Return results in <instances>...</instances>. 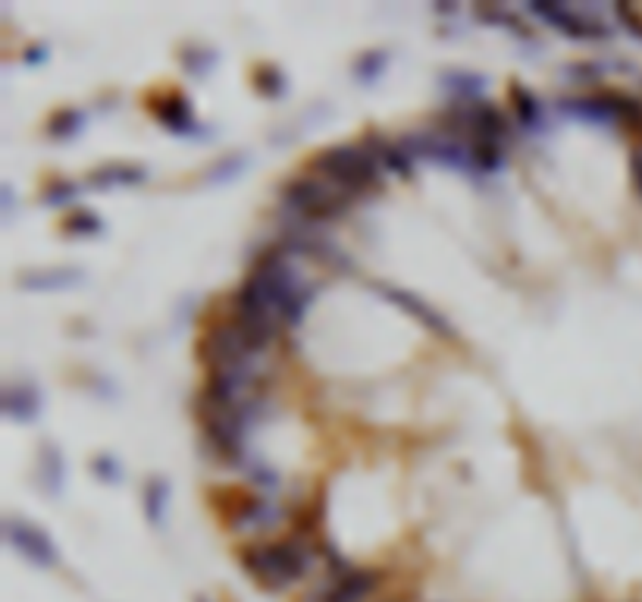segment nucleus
Returning <instances> with one entry per match:
<instances>
[{
    "label": "nucleus",
    "mask_w": 642,
    "mask_h": 602,
    "mask_svg": "<svg viewBox=\"0 0 642 602\" xmlns=\"http://www.w3.org/2000/svg\"><path fill=\"white\" fill-rule=\"evenodd\" d=\"M82 283V270L79 267H51V270H29L22 273L19 286L29 292H60V289H73Z\"/></svg>",
    "instance_id": "obj_11"
},
{
    "label": "nucleus",
    "mask_w": 642,
    "mask_h": 602,
    "mask_svg": "<svg viewBox=\"0 0 642 602\" xmlns=\"http://www.w3.org/2000/svg\"><path fill=\"white\" fill-rule=\"evenodd\" d=\"M198 418L204 424V436L210 449L220 458L239 461L245 449V408L235 402H220L201 392L198 399Z\"/></svg>",
    "instance_id": "obj_4"
},
{
    "label": "nucleus",
    "mask_w": 642,
    "mask_h": 602,
    "mask_svg": "<svg viewBox=\"0 0 642 602\" xmlns=\"http://www.w3.org/2000/svg\"><path fill=\"white\" fill-rule=\"evenodd\" d=\"M614 13L636 38H642V4H617Z\"/></svg>",
    "instance_id": "obj_26"
},
{
    "label": "nucleus",
    "mask_w": 642,
    "mask_h": 602,
    "mask_svg": "<svg viewBox=\"0 0 642 602\" xmlns=\"http://www.w3.org/2000/svg\"><path fill=\"white\" fill-rule=\"evenodd\" d=\"M73 198H76V185H73V182L51 179V185H47V189H44V201H47V204H54V207L69 204Z\"/></svg>",
    "instance_id": "obj_25"
},
{
    "label": "nucleus",
    "mask_w": 642,
    "mask_h": 602,
    "mask_svg": "<svg viewBox=\"0 0 642 602\" xmlns=\"http://www.w3.org/2000/svg\"><path fill=\"white\" fill-rule=\"evenodd\" d=\"M317 562V549L304 534L276 540V543H254L242 549V568L254 577L264 590H289L311 574Z\"/></svg>",
    "instance_id": "obj_1"
},
{
    "label": "nucleus",
    "mask_w": 642,
    "mask_h": 602,
    "mask_svg": "<svg viewBox=\"0 0 642 602\" xmlns=\"http://www.w3.org/2000/svg\"><path fill=\"white\" fill-rule=\"evenodd\" d=\"M530 10L549 22L552 29L564 32L567 38H580V41H596V38H608L611 29L605 26L602 19H589L577 10H570L567 4H545V0H536L530 4Z\"/></svg>",
    "instance_id": "obj_7"
},
{
    "label": "nucleus",
    "mask_w": 642,
    "mask_h": 602,
    "mask_svg": "<svg viewBox=\"0 0 642 602\" xmlns=\"http://www.w3.org/2000/svg\"><path fill=\"white\" fill-rule=\"evenodd\" d=\"M63 229L69 236H98L104 229V220L98 214H91V211H76L73 217H66Z\"/></svg>",
    "instance_id": "obj_19"
},
{
    "label": "nucleus",
    "mask_w": 642,
    "mask_h": 602,
    "mask_svg": "<svg viewBox=\"0 0 642 602\" xmlns=\"http://www.w3.org/2000/svg\"><path fill=\"white\" fill-rule=\"evenodd\" d=\"M351 192H345L342 185L329 182L326 176L307 173L292 179L282 189V201L285 207H292L295 214H301L304 220H332L345 214V207L351 204Z\"/></svg>",
    "instance_id": "obj_3"
},
{
    "label": "nucleus",
    "mask_w": 642,
    "mask_h": 602,
    "mask_svg": "<svg viewBox=\"0 0 642 602\" xmlns=\"http://www.w3.org/2000/svg\"><path fill=\"white\" fill-rule=\"evenodd\" d=\"M511 104H514L517 120H520L523 126H530V129H533V126L539 123L542 107H539V101H536L533 91H527L523 85H511Z\"/></svg>",
    "instance_id": "obj_16"
},
{
    "label": "nucleus",
    "mask_w": 642,
    "mask_h": 602,
    "mask_svg": "<svg viewBox=\"0 0 642 602\" xmlns=\"http://www.w3.org/2000/svg\"><path fill=\"white\" fill-rule=\"evenodd\" d=\"M4 211L7 214L13 211V189H10V185H4Z\"/></svg>",
    "instance_id": "obj_29"
},
{
    "label": "nucleus",
    "mask_w": 642,
    "mask_h": 602,
    "mask_svg": "<svg viewBox=\"0 0 642 602\" xmlns=\"http://www.w3.org/2000/svg\"><path fill=\"white\" fill-rule=\"evenodd\" d=\"M151 110H154V117L170 129V132H179V135H188L198 123H195V113H192V104H188L185 95H179V91H170V95H163V98H154L151 101Z\"/></svg>",
    "instance_id": "obj_10"
},
{
    "label": "nucleus",
    "mask_w": 642,
    "mask_h": 602,
    "mask_svg": "<svg viewBox=\"0 0 642 602\" xmlns=\"http://www.w3.org/2000/svg\"><path fill=\"white\" fill-rule=\"evenodd\" d=\"M445 88L451 91V95H461V98L473 101L483 91V79L473 76V73H448L445 76Z\"/></svg>",
    "instance_id": "obj_20"
},
{
    "label": "nucleus",
    "mask_w": 642,
    "mask_h": 602,
    "mask_svg": "<svg viewBox=\"0 0 642 602\" xmlns=\"http://www.w3.org/2000/svg\"><path fill=\"white\" fill-rule=\"evenodd\" d=\"M4 411L13 421H32L41 411V392L35 389V383H29V380L10 383L4 389Z\"/></svg>",
    "instance_id": "obj_12"
},
{
    "label": "nucleus",
    "mask_w": 642,
    "mask_h": 602,
    "mask_svg": "<svg viewBox=\"0 0 642 602\" xmlns=\"http://www.w3.org/2000/svg\"><path fill=\"white\" fill-rule=\"evenodd\" d=\"M7 540L19 555H26V559L38 568H54L60 562L54 540L47 537L38 524H32L26 518H7Z\"/></svg>",
    "instance_id": "obj_8"
},
{
    "label": "nucleus",
    "mask_w": 642,
    "mask_h": 602,
    "mask_svg": "<svg viewBox=\"0 0 642 602\" xmlns=\"http://www.w3.org/2000/svg\"><path fill=\"white\" fill-rule=\"evenodd\" d=\"M245 167H248V157L245 154H229V157L217 160V164L207 170V182H229V179L239 176Z\"/></svg>",
    "instance_id": "obj_21"
},
{
    "label": "nucleus",
    "mask_w": 642,
    "mask_h": 602,
    "mask_svg": "<svg viewBox=\"0 0 642 602\" xmlns=\"http://www.w3.org/2000/svg\"><path fill=\"white\" fill-rule=\"evenodd\" d=\"M63 477H66V468H63V455L54 443H41V452H38V480L47 493H60L63 490Z\"/></svg>",
    "instance_id": "obj_13"
},
{
    "label": "nucleus",
    "mask_w": 642,
    "mask_h": 602,
    "mask_svg": "<svg viewBox=\"0 0 642 602\" xmlns=\"http://www.w3.org/2000/svg\"><path fill=\"white\" fill-rule=\"evenodd\" d=\"M254 88H257L264 98H279L282 91H285L282 69H276V66H257V69H254Z\"/></svg>",
    "instance_id": "obj_18"
},
{
    "label": "nucleus",
    "mask_w": 642,
    "mask_h": 602,
    "mask_svg": "<svg viewBox=\"0 0 642 602\" xmlns=\"http://www.w3.org/2000/svg\"><path fill=\"white\" fill-rule=\"evenodd\" d=\"M91 474L104 480V483H120L123 480V468H120V461H116L113 455H94L91 458Z\"/></svg>",
    "instance_id": "obj_23"
},
{
    "label": "nucleus",
    "mask_w": 642,
    "mask_h": 602,
    "mask_svg": "<svg viewBox=\"0 0 642 602\" xmlns=\"http://www.w3.org/2000/svg\"><path fill=\"white\" fill-rule=\"evenodd\" d=\"M166 502H170V483L166 477H151L145 483V518L154 527L166 524Z\"/></svg>",
    "instance_id": "obj_15"
},
{
    "label": "nucleus",
    "mask_w": 642,
    "mask_h": 602,
    "mask_svg": "<svg viewBox=\"0 0 642 602\" xmlns=\"http://www.w3.org/2000/svg\"><path fill=\"white\" fill-rule=\"evenodd\" d=\"M379 292H383L392 305H398L404 314H411L420 327H426L430 333H436V336H442V339H458V330L451 327V323L433 308V305H426V301L420 298V295H414V292H408V289H395V286H379Z\"/></svg>",
    "instance_id": "obj_9"
},
{
    "label": "nucleus",
    "mask_w": 642,
    "mask_h": 602,
    "mask_svg": "<svg viewBox=\"0 0 642 602\" xmlns=\"http://www.w3.org/2000/svg\"><path fill=\"white\" fill-rule=\"evenodd\" d=\"M379 584H383V574L373 568H342L329 587L311 596V602H367Z\"/></svg>",
    "instance_id": "obj_6"
},
{
    "label": "nucleus",
    "mask_w": 642,
    "mask_h": 602,
    "mask_svg": "<svg viewBox=\"0 0 642 602\" xmlns=\"http://www.w3.org/2000/svg\"><path fill=\"white\" fill-rule=\"evenodd\" d=\"M630 167H633V182H636V192L642 195V151H636V154H633Z\"/></svg>",
    "instance_id": "obj_27"
},
{
    "label": "nucleus",
    "mask_w": 642,
    "mask_h": 602,
    "mask_svg": "<svg viewBox=\"0 0 642 602\" xmlns=\"http://www.w3.org/2000/svg\"><path fill=\"white\" fill-rule=\"evenodd\" d=\"M257 355V349L248 342V336L242 333V327L235 320L220 323L204 333V339L198 342V358L207 364V370H242L251 364V358Z\"/></svg>",
    "instance_id": "obj_5"
},
{
    "label": "nucleus",
    "mask_w": 642,
    "mask_h": 602,
    "mask_svg": "<svg viewBox=\"0 0 642 602\" xmlns=\"http://www.w3.org/2000/svg\"><path fill=\"white\" fill-rule=\"evenodd\" d=\"M85 123V113L76 110V107H66V110H57L51 123H47V132H51L54 138H69V135H76L79 126Z\"/></svg>",
    "instance_id": "obj_17"
},
{
    "label": "nucleus",
    "mask_w": 642,
    "mask_h": 602,
    "mask_svg": "<svg viewBox=\"0 0 642 602\" xmlns=\"http://www.w3.org/2000/svg\"><path fill=\"white\" fill-rule=\"evenodd\" d=\"M311 173L326 176L329 182L342 185L345 192L358 195L379 182V160L361 145H336L314 157Z\"/></svg>",
    "instance_id": "obj_2"
},
{
    "label": "nucleus",
    "mask_w": 642,
    "mask_h": 602,
    "mask_svg": "<svg viewBox=\"0 0 642 602\" xmlns=\"http://www.w3.org/2000/svg\"><path fill=\"white\" fill-rule=\"evenodd\" d=\"M182 63H185V69L192 76H204V73H210V69H213V63H217V54H210L204 48H185Z\"/></svg>",
    "instance_id": "obj_24"
},
{
    "label": "nucleus",
    "mask_w": 642,
    "mask_h": 602,
    "mask_svg": "<svg viewBox=\"0 0 642 602\" xmlns=\"http://www.w3.org/2000/svg\"><path fill=\"white\" fill-rule=\"evenodd\" d=\"M41 60H44V48L35 44V48H29V54H26V63H41Z\"/></svg>",
    "instance_id": "obj_28"
},
{
    "label": "nucleus",
    "mask_w": 642,
    "mask_h": 602,
    "mask_svg": "<svg viewBox=\"0 0 642 602\" xmlns=\"http://www.w3.org/2000/svg\"><path fill=\"white\" fill-rule=\"evenodd\" d=\"M145 167H135V164H107L101 170H94L88 179L91 185H98V189H113V185H138L145 182Z\"/></svg>",
    "instance_id": "obj_14"
},
{
    "label": "nucleus",
    "mask_w": 642,
    "mask_h": 602,
    "mask_svg": "<svg viewBox=\"0 0 642 602\" xmlns=\"http://www.w3.org/2000/svg\"><path fill=\"white\" fill-rule=\"evenodd\" d=\"M195 602H210V599H195Z\"/></svg>",
    "instance_id": "obj_30"
},
{
    "label": "nucleus",
    "mask_w": 642,
    "mask_h": 602,
    "mask_svg": "<svg viewBox=\"0 0 642 602\" xmlns=\"http://www.w3.org/2000/svg\"><path fill=\"white\" fill-rule=\"evenodd\" d=\"M386 63H389V54H386V51H367V54L358 60V66H354V73H358V79H361L364 85H370L373 79L383 76Z\"/></svg>",
    "instance_id": "obj_22"
}]
</instances>
